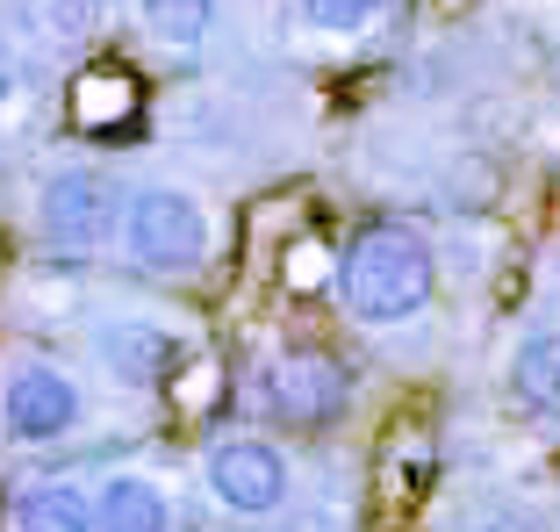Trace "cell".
Listing matches in <instances>:
<instances>
[{
    "instance_id": "6da1fadb",
    "label": "cell",
    "mask_w": 560,
    "mask_h": 532,
    "mask_svg": "<svg viewBox=\"0 0 560 532\" xmlns=\"http://www.w3.org/2000/svg\"><path fill=\"white\" fill-rule=\"evenodd\" d=\"M338 296L360 324H410L439 296V259H431L424 231L381 217L366 231H352L346 259H338Z\"/></svg>"
},
{
    "instance_id": "7a4b0ae2",
    "label": "cell",
    "mask_w": 560,
    "mask_h": 532,
    "mask_svg": "<svg viewBox=\"0 0 560 532\" xmlns=\"http://www.w3.org/2000/svg\"><path fill=\"white\" fill-rule=\"evenodd\" d=\"M122 252H130L144 274H165L180 281L195 266H209L215 252V223H209V201L180 181H144L122 195Z\"/></svg>"
},
{
    "instance_id": "3957f363",
    "label": "cell",
    "mask_w": 560,
    "mask_h": 532,
    "mask_svg": "<svg viewBox=\"0 0 560 532\" xmlns=\"http://www.w3.org/2000/svg\"><path fill=\"white\" fill-rule=\"evenodd\" d=\"M122 231V187L101 166H58L36 187V245L58 259H94Z\"/></svg>"
},
{
    "instance_id": "277c9868",
    "label": "cell",
    "mask_w": 560,
    "mask_h": 532,
    "mask_svg": "<svg viewBox=\"0 0 560 532\" xmlns=\"http://www.w3.org/2000/svg\"><path fill=\"white\" fill-rule=\"evenodd\" d=\"M201 483H209V497L231 518H252V525H259V518L288 511V497H295V467H288V453H280L273 439L223 432L209 453H201Z\"/></svg>"
},
{
    "instance_id": "5b68a950",
    "label": "cell",
    "mask_w": 560,
    "mask_h": 532,
    "mask_svg": "<svg viewBox=\"0 0 560 532\" xmlns=\"http://www.w3.org/2000/svg\"><path fill=\"white\" fill-rule=\"evenodd\" d=\"M86 425V389L50 360H15L0 374V432L15 447H58Z\"/></svg>"
},
{
    "instance_id": "8992f818",
    "label": "cell",
    "mask_w": 560,
    "mask_h": 532,
    "mask_svg": "<svg viewBox=\"0 0 560 532\" xmlns=\"http://www.w3.org/2000/svg\"><path fill=\"white\" fill-rule=\"evenodd\" d=\"M94 360L108 367V382L122 389H165L187 360V332L151 310H116L94 324Z\"/></svg>"
},
{
    "instance_id": "52a82bcc",
    "label": "cell",
    "mask_w": 560,
    "mask_h": 532,
    "mask_svg": "<svg viewBox=\"0 0 560 532\" xmlns=\"http://www.w3.org/2000/svg\"><path fill=\"white\" fill-rule=\"evenodd\" d=\"M346 367L324 360V352H280L259 367V410L280 425H330L346 410Z\"/></svg>"
},
{
    "instance_id": "ba28073f",
    "label": "cell",
    "mask_w": 560,
    "mask_h": 532,
    "mask_svg": "<svg viewBox=\"0 0 560 532\" xmlns=\"http://www.w3.org/2000/svg\"><path fill=\"white\" fill-rule=\"evenodd\" d=\"M94 532H173V489L144 467H116L94 483Z\"/></svg>"
},
{
    "instance_id": "9c48e42d",
    "label": "cell",
    "mask_w": 560,
    "mask_h": 532,
    "mask_svg": "<svg viewBox=\"0 0 560 532\" xmlns=\"http://www.w3.org/2000/svg\"><path fill=\"white\" fill-rule=\"evenodd\" d=\"M15 532H94V483L80 475H36L8 504Z\"/></svg>"
},
{
    "instance_id": "30bf717a",
    "label": "cell",
    "mask_w": 560,
    "mask_h": 532,
    "mask_svg": "<svg viewBox=\"0 0 560 532\" xmlns=\"http://www.w3.org/2000/svg\"><path fill=\"white\" fill-rule=\"evenodd\" d=\"M503 382H511V396L525 403L532 417H560V332L553 324H539V332L517 338Z\"/></svg>"
},
{
    "instance_id": "8fae6325",
    "label": "cell",
    "mask_w": 560,
    "mask_h": 532,
    "mask_svg": "<svg viewBox=\"0 0 560 532\" xmlns=\"http://www.w3.org/2000/svg\"><path fill=\"white\" fill-rule=\"evenodd\" d=\"M137 22L159 50H195L215 30V0H137Z\"/></svg>"
},
{
    "instance_id": "7c38bea8",
    "label": "cell",
    "mask_w": 560,
    "mask_h": 532,
    "mask_svg": "<svg viewBox=\"0 0 560 532\" xmlns=\"http://www.w3.org/2000/svg\"><path fill=\"white\" fill-rule=\"evenodd\" d=\"M295 8H302V22L324 30V36H360V30H374V22H381L388 0H295Z\"/></svg>"
},
{
    "instance_id": "4fadbf2b",
    "label": "cell",
    "mask_w": 560,
    "mask_h": 532,
    "mask_svg": "<svg viewBox=\"0 0 560 532\" xmlns=\"http://www.w3.org/2000/svg\"><path fill=\"white\" fill-rule=\"evenodd\" d=\"M122 108H130V80H101V72H94V80L80 86V116L86 123H116Z\"/></svg>"
},
{
    "instance_id": "5bb4252c",
    "label": "cell",
    "mask_w": 560,
    "mask_h": 532,
    "mask_svg": "<svg viewBox=\"0 0 560 532\" xmlns=\"http://www.w3.org/2000/svg\"><path fill=\"white\" fill-rule=\"evenodd\" d=\"M8 108H15V80H8V66H0V123H8Z\"/></svg>"
},
{
    "instance_id": "9a60e30c",
    "label": "cell",
    "mask_w": 560,
    "mask_h": 532,
    "mask_svg": "<svg viewBox=\"0 0 560 532\" xmlns=\"http://www.w3.org/2000/svg\"><path fill=\"white\" fill-rule=\"evenodd\" d=\"M460 532H511V525H460Z\"/></svg>"
}]
</instances>
